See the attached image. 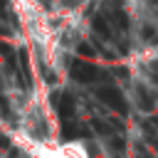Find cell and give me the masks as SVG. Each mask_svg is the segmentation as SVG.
<instances>
[{
  "mask_svg": "<svg viewBox=\"0 0 158 158\" xmlns=\"http://www.w3.org/2000/svg\"><path fill=\"white\" fill-rule=\"evenodd\" d=\"M20 121H22L20 133L30 136L32 141H40V143H54L57 141L54 116H52V111L40 99H30L25 104V111H22V118Z\"/></svg>",
  "mask_w": 158,
  "mask_h": 158,
  "instance_id": "1",
  "label": "cell"
},
{
  "mask_svg": "<svg viewBox=\"0 0 158 158\" xmlns=\"http://www.w3.org/2000/svg\"><path fill=\"white\" fill-rule=\"evenodd\" d=\"M17 143L30 153V158H91V148L84 141H67V143H40L30 136L17 131Z\"/></svg>",
  "mask_w": 158,
  "mask_h": 158,
  "instance_id": "2",
  "label": "cell"
},
{
  "mask_svg": "<svg viewBox=\"0 0 158 158\" xmlns=\"http://www.w3.org/2000/svg\"><path fill=\"white\" fill-rule=\"evenodd\" d=\"M91 158H109L104 151H91Z\"/></svg>",
  "mask_w": 158,
  "mask_h": 158,
  "instance_id": "3",
  "label": "cell"
}]
</instances>
